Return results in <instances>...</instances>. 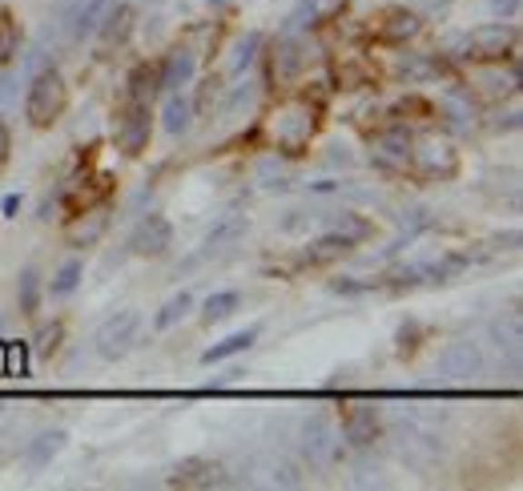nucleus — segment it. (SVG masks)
<instances>
[{
	"instance_id": "6ab92c4d",
	"label": "nucleus",
	"mask_w": 523,
	"mask_h": 491,
	"mask_svg": "<svg viewBox=\"0 0 523 491\" xmlns=\"http://www.w3.org/2000/svg\"><path fill=\"white\" fill-rule=\"evenodd\" d=\"M491 339H495V347H499V350H508L511 358H519V347H523V339H519V314H508V319L491 322Z\"/></svg>"
},
{
	"instance_id": "2f4dec72",
	"label": "nucleus",
	"mask_w": 523,
	"mask_h": 491,
	"mask_svg": "<svg viewBox=\"0 0 523 491\" xmlns=\"http://www.w3.org/2000/svg\"><path fill=\"white\" fill-rule=\"evenodd\" d=\"M491 8H495L499 16H516V13H519V0H491Z\"/></svg>"
},
{
	"instance_id": "7c9ffc66",
	"label": "nucleus",
	"mask_w": 523,
	"mask_h": 491,
	"mask_svg": "<svg viewBox=\"0 0 523 491\" xmlns=\"http://www.w3.org/2000/svg\"><path fill=\"white\" fill-rule=\"evenodd\" d=\"M8 153H13V137H8V125L0 122V170L8 165Z\"/></svg>"
},
{
	"instance_id": "dca6fc26",
	"label": "nucleus",
	"mask_w": 523,
	"mask_h": 491,
	"mask_svg": "<svg viewBox=\"0 0 523 491\" xmlns=\"http://www.w3.org/2000/svg\"><path fill=\"white\" fill-rule=\"evenodd\" d=\"M254 339H258V327H250V330H238V335H230V339H222L218 347H210L202 355V363H222V358H233V355H242V350H250L254 347Z\"/></svg>"
},
{
	"instance_id": "c756f323",
	"label": "nucleus",
	"mask_w": 523,
	"mask_h": 491,
	"mask_svg": "<svg viewBox=\"0 0 523 491\" xmlns=\"http://www.w3.org/2000/svg\"><path fill=\"white\" fill-rule=\"evenodd\" d=\"M238 230H242V218H230V221H222V226H218V230H213V234H210V246H222V242H226V238H233V234H238Z\"/></svg>"
},
{
	"instance_id": "f03ea898",
	"label": "nucleus",
	"mask_w": 523,
	"mask_h": 491,
	"mask_svg": "<svg viewBox=\"0 0 523 491\" xmlns=\"http://www.w3.org/2000/svg\"><path fill=\"white\" fill-rule=\"evenodd\" d=\"M64 105H69V89H64L57 69H44L33 77L29 97H25V117H29L33 129H49L61 122Z\"/></svg>"
},
{
	"instance_id": "412c9836",
	"label": "nucleus",
	"mask_w": 523,
	"mask_h": 491,
	"mask_svg": "<svg viewBox=\"0 0 523 491\" xmlns=\"http://www.w3.org/2000/svg\"><path fill=\"white\" fill-rule=\"evenodd\" d=\"M193 310V294L190 290H182V294H173L170 302H165L162 310H157V319H153V327L157 330H170V327H177V322L185 319V314Z\"/></svg>"
},
{
	"instance_id": "1a4fd4ad",
	"label": "nucleus",
	"mask_w": 523,
	"mask_h": 491,
	"mask_svg": "<svg viewBox=\"0 0 523 491\" xmlns=\"http://www.w3.org/2000/svg\"><path fill=\"white\" fill-rule=\"evenodd\" d=\"M170 246H173V226L162 214L142 218L133 230V238H129V250L142 258H162V254H170Z\"/></svg>"
},
{
	"instance_id": "39448f33",
	"label": "nucleus",
	"mask_w": 523,
	"mask_h": 491,
	"mask_svg": "<svg viewBox=\"0 0 523 491\" xmlns=\"http://www.w3.org/2000/svg\"><path fill=\"white\" fill-rule=\"evenodd\" d=\"M302 456L311 467H331L334 459H339V431H334V423L326 419V415H311V419L302 423Z\"/></svg>"
},
{
	"instance_id": "b1692460",
	"label": "nucleus",
	"mask_w": 523,
	"mask_h": 491,
	"mask_svg": "<svg viewBox=\"0 0 523 491\" xmlns=\"http://www.w3.org/2000/svg\"><path fill=\"white\" fill-rule=\"evenodd\" d=\"M162 122H165V129H170L173 137L190 129V101H185L182 93H170V101H165V113H162Z\"/></svg>"
},
{
	"instance_id": "c85d7f7f",
	"label": "nucleus",
	"mask_w": 523,
	"mask_h": 491,
	"mask_svg": "<svg viewBox=\"0 0 523 491\" xmlns=\"http://www.w3.org/2000/svg\"><path fill=\"white\" fill-rule=\"evenodd\" d=\"M21 307L25 310H36V270H25L21 274Z\"/></svg>"
},
{
	"instance_id": "7ed1b4c3",
	"label": "nucleus",
	"mask_w": 523,
	"mask_h": 491,
	"mask_svg": "<svg viewBox=\"0 0 523 491\" xmlns=\"http://www.w3.org/2000/svg\"><path fill=\"white\" fill-rule=\"evenodd\" d=\"M435 370L447 383H475V378L488 370V355H483V347L475 339H459V342H451V347H443Z\"/></svg>"
},
{
	"instance_id": "f257e3e1",
	"label": "nucleus",
	"mask_w": 523,
	"mask_h": 491,
	"mask_svg": "<svg viewBox=\"0 0 523 491\" xmlns=\"http://www.w3.org/2000/svg\"><path fill=\"white\" fill-rule=\"evenodd\" d=\"M395 447H399V459H403L410 471H419V476H431L439 463H443V456H447L443 435H439L431 423H423V419H403V423H399Z\"/></svg>"
},
{
	"instance_id": "aec40b11",
	"label": "nucleus",
	"mask_w": 523,
	"mask_h": 491,
	"mask_svg": "<svg viewBox=\"0 0 523 491\" xmlns=\"http://www.w3.org/2000/svg\"><path fill=\"white\" fill-rule=\"evenodd\" d=\"M21 49V25H16L13 8H0V64H8Z\"/></svg>"
},
{
	"instance_id": "9d476101",
	"label": "nucleus",
	"mask_w": 523,
	"mask_h": 491,
	"mask_svg": "<svg viewBox=\"0 0 523 491\" xmlns=\"http://www.w3.org/2000/svg\"><path fill=\"white\" fill-rule=\"evenodd\" d=\"M410 162L423 165V178H451L459 157H455L451 142H443V137H419Z\"/></svg>"
},
{
	"instance_id": "4468645a",
	"label": "nucleus",
	"mask_w": 523,
	"mask_h": 491,
	"mask_svg": "<svg viewBox=\"0 0 523 491\" xmlns=\"http://www.w3.org/2000/svg\"><path fill=\"white\" fill-rule=\"evenodd\" d=\"M157 77H162V89H170V93L182 89L185 81L193 77V57H190V49H173L170 57H165L162 69H157Z\"/></svg>"
},
{
	"instance_id": "9b49d317",
	"label": "nucleus",
	"mask_w": 523,
	"mask_h": 491,
	"mask_svg": "<svg viewBox=\"0 0 523 491\" xmlns=\"http://www.w3.org/2000/svg\"><path fill=\"white\" fill-rule=\"evenodd\" d=\"M342 435L354 447H370L379 435V411L370 403H347L342 407Z\"/></svg>"
},
{
	"instance_id": "f3484780",
	"label": "nucleus",
	"mask_w": 523,
	"mask_h": 491,
	"mask_svg": "<svg viewBox=\"0 0 523 491\" xmlns=\"http://www.w3.org/2000/svg\"><path fill=\"white\" fill-rule=\"evenodd\" d=\"M105 226H109V214H105V210H89V214H81L77 226H69V242H73V246L97 242V238L105 234Z\"/></svg>"
},
{
	"instance_id": "ddd939ff",
	"label": "nucleus",
	"mask_w": 523,
	"mask_h": 491,
	"mask_svg": "<svg viewBox=\"0 0 523 491\" xmlns=\"http://www.w3.org/2000/svg\"><path fill=\"white\" fill-rule=\"evenodd\" d=\"M157 93H162V77H157V64H137V69L129 73L125 101H142V105H153Z\"/></svg>"
},
{
	"instance_id": "a878e982",
	"label": "nucleus",
	"mask_w": 523,
	"mask_h": 491,
	"mask_svg": "<svg viewBox=\"0 0 523 491\" xmlns=\"http://www.w3.org/2000/svg\"><path fill=\"white\" fill-rule=\"evenodd\" d=\"M77 282H81V262H64L57 270V278H53V294L64 299V294L77 290Z\"/></svg>"
},
{
	"instance_id": "5701e85b",
	"label": "nucleus",
	"mask_w": 523,
	"mask_h": 491,
	"mask_svg": "<svg viewBox=\"0 0 523 491\" xmlns=\"http://www.w3.org/2000/svg\"><path fill=\"white\" fill-rule=\"evenodd\" d=\"M342 254H350V246L342 242L339 234H326V238H319V242L306 250V262H311V266H326V262H334V258H342Z\"/></svg>"
},
{
	"instance_id": "4be33fe9",
	"label": "nucleus",
	"mask_w": 523,
	"mask_h": 491,
	"mask_svg": "<svg viewBox=\"0 0 523 491\" xmlns=\"http://www.w3.org/2000/svg\"><path fill=\"white\" fill-rule=\"evenodd\" d=\"M238 307H242V294L238 290H218V294H210V299H205L202 319L205 322H222V319H230Z\"/></svg>"
},
{
	"instance_id": "0eeeda50",
	"label": "nucleus",
	"mask_w": 523,
	"mask_h": 491,
	"mask_svg": "<svg viewBox=\"0 0 523 491\" xmlns=\"http://www.w3.org/2000/svg\"><path fill=\"white\" fill-rule=\"evenodd\" d=\"M137 330H142V314H137V310H117V314H109V319L101 322V330H97V350H101V358H121L129 347H133Z\"/></svg>"
},
{
	"instance_id": "393cba45",
	"label": "nucleus",
	"mask_w": 523,
	"mask_h": 491,
	"mask_svg": "<svg viewBox=\"0 0 523 491\" xmlns=\"http://www.w3.org/2000/svg\"><path fill=\"white\" fill-rule=\"evenodd\" d=\"M266 476H270V479H266L270 487H298V484H302V476H298L294 463H270Z\"/></svg>"
},
{
	"instance_id": "a211bd4d",
	"label": "nucleus",
	"mask_w": 523,
	"mask_h": 491,
	"mask_svg": "<svg viewBox=\"0 0 523 491\" xmlns=\"http://www.w3.org/2000/svg\"><path fill=\"white\" fill-rule=\"evenodd\" d=\"M370 230H375V226H370V218H362V214H339V218L331 221V234H339L347 246L367 242Z\"/></svg>"
},
{
	"instance_id": "20e7f679",
	"label": "nucleus",
	"mask_w": 523,
	"mask_h": 491,
	"mask_svg": "<svg viewBox=\"0 0 523 491\" xmlns=\"http://www.w3.org/2000/svg\"><path fill=\"white\" fill-rule=\"evenodd\" d=\"M117 150L137 157L149 145V137H153V113H149V105H142V101H125L117 113Z\"/></svg>"
},
{
	"instance_id": "cd10ccee",
	"label": "nucleus",
	"mask_w": 523,
	"mask_h": 491,
	"mask_svg": "<svg viewBox=\"0 0 523 491\" xmlns=\"http://www.w3.org/2000/svg\"><path fill=\"white\" fill-rule=\"evenodd\" d=\"M61 339H64V327H61V322H53V327H44L41 335H36V355H53V350L61 347Z\"/></svg>"
},
{
	"instance_id": "6e6552de",
	"label": "nucleus",
	"mask_w": 523,
	"mask_h": 491,
	"mask_svg": "<svg viewBox=\"0 0 523 491\" xmlns=\"http://www.w3.org/2000/svg\"><path fill=\"white\" fill-rule=\"evenodd\" d=\"M516 49V29L511 25H483L467 36V57L471 61H503Z\"/></svg>"
},
{
	"instance_id": "473e14b6",
	"label": "nucleus",
	"mask_w": 523,
	"mask_h": 491,
	"mask_svg": "<svg viewBox=\"0 0 523 491\" xmlns=\"http://www.w3.org/2000/svg\"><path fill=\"white\" fill-rule=\"evenodd\" d=\"M13 370H21V375H25V347L13 350Z\"/></svg>"
},
{
	"instance_id": "72a5a7b5",
	"label": "nucleus",
	"mask_w": 523,
	"mask_h": 491,
	"mask_svg": "<svg viewBox=\"0 0 523 491\" xmlns=\"http://www.w3.org/2000/svg\"><path fill=\"white\" fill-rule=\"evenodd\" d=\"M149 5H162V0H149Z\"/></svg>"
},
{
	"instance_id": "423d86ee",
	"label": "nucleus",
	"mask_w": 523,
	"mask_h": 491,
	"mask_svg": "<svg viewBox=\"0 0 523 491\" xmlns=\"http://www.w3.org/2000/svg\"><path fill=\"white\" fill-rule=\"evenodd\" d=\"M170 487H182V491H210V487H222L226 484V467L205 456H190L182 463H173L170 476H165Z\"/></svg>"
},
{
	"instance_id": "f8f14e48",
	"label": "nucleus",
	"mask_w": 523,
	"mask_h": 491,
	"mask_svg": "<svg viewBox=\"0 0 523 491\" xmlns=\"http://www.w3.org/2000/svg\"><path fill=\"white\" fill-rule=\"evenodd\" d=\"M419 29H423V21H419L415 13H407V8H390V13L382 16L379 36L390 41V44H403V41H415Z\"/></svg>"
},
{
	"instance_id": "bb28decb",
	"label": "nucleus",
	"mask_w": 523,
	"mask_h": 491,
	"mask_svg": "<svg viewBox=\"0 0 523 491\" xmlns=\"http://www.w3.org/2000/svg\"><path fill=\"white\" fill-rule=\"evenodd\" d=\"M129 21H133V8H117V13L109 16L105 44H113V41H125V33H129Z\"/></svg>"
},
{
	"instance_id": "2eb2a0df",
	"label": "nucleus",
	"mask_w": 523,
	"mask_h": 491,
	"mask_svg": "<svg viewBox=\"0 0 523 491\" xmlns=\"http://www.w3.org/2000/svg\"><path fill=\"white\" fill-rule=\"evenodd\" d=\"M61 447H64V431H41L25 447V463L29 467H44V463H53V456H61Z\"/></svg>"
}]
</instances>
